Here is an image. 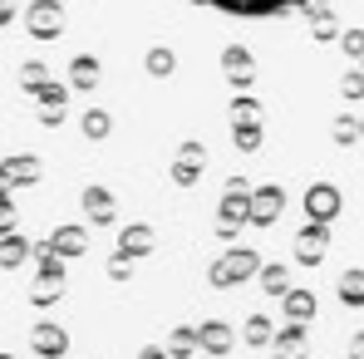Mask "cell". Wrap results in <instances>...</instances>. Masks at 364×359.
Listing matches in <instances>:
<instances>
[{"instance_id":"1","label":"cell","mask_w":364,"mask_h":359,"mask_svg":"<svg viewBox=\"0 0 364 359\" xmlns=\"http://www.w3.org/2000/svg\"><path fill=\"white\" fill-rule=\"evenodd\" d=\"M202 5H212V10H222V15H237V20H266V15L296 10L305 0H202Z\"/></svg>"},{"instance_id":"2","label":"cell","mask_w":364,"mask_h":359,"mask_svg":"<svg viewBox=\"0 0 364 359\" xmlns=\"http://www.w3.org/2000/svg\"><path fill=\"white\" fill-rule=\"evenodd\" d=\"M5 15H10V0H0V20H5Z\"/></svg>"}]
</instances>
